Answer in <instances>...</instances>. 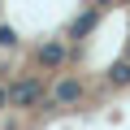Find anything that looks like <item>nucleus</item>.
<instances>
[{"instance_id": "nucleus-1", "label": "nucleus", "mask_w": 130, "mask_h": 130, "mask_svg": "<svg viewBox=\"0 0 130 130\" xmlns=\"http://www.w3.org/2000/svg\"><path fill=\"white\" fill-rule=\"evenodd\" d=\"M9 104H13V108H35V104H43V83H39V78H18V83H9Z\"/></svg>"}, {"instance_id": "nucleus-3", "label": "nucleus", "mask_w": 130, "mask_h": 130, "mask_svg": "<svg viewBox=\"0 0 130 130\" xmlns=\"http://www.w3.org/2000/svg\"><path fill=\"white\" fill-rule=\"evenodd\" d=\"M61 61H65V48H61V43H43V48H39V65H48V70H56Z\"/></svg>"}, {"instance_id": "nucleus-5", "label": "nucleus", "mask_w": 130, "mask_h": 130, "mask_svg": "<svg viewBox=\"0 0 130 130\" xmlns=\"http://www.w3.org/2000/svg\"><path fill=\"white\" fill-rule=\"evenodd\" d=\"M91 26H95V9L78 18V26H74V35H91Z\"/></svg>"}, {"instance_id": "nucleus-8", "label": "nucleus", "mask_w": 130, "mask_h": 130, "mask_svg": "<svg viewBox=\"0 0 130 130\" xmlns=\"http://www.w3.org/2000/svg\"><path fill=\"white\" fill-rule=\"evenodd\" d=\"M104 5H108V0H95V9H104Z\"/></svg>"}, {"instance_id": "nucleus-2", "label": "nucleus", "mask_w": 130, "mask_h": 130, "mask_svg": "<svg viewBox=\"0 0 130 130\" xmlns=\"http://www.w3.org/2000/svg\"><path fill=\"white\" fill-rule=\"evenodd\" d=\"M78 95H83L78 78H61V83H56V91H52V100H56V104H74Z\"/></svg>"}, {"instance_id": "nucleus-6", "label": "nucleus", "mask_w": 130, "mask_h": 130, "mask_svg": "<svg viewBox=\"0 0 130 130\" xmlns=\"http://www.w3.org/2000/svg\"><path fill=\"white\" fill-rule=\"evenodd\" d=\"M18 43V30L13 26H0V48H13Z\"/></svg>"}, {"instance_id": "nucleus-7", "label": "nucleus", "mask_w": 130, "mask_h": 130, "mask_svg": "<svg viewBox=\"0 0 130 130\" xmlns=\"http://www.w3.org/2000/svg\"><path fill=\"white\" fill-rule=\"evenodd\" d=\"M0 108H9V87H0Z\"/></svg>"}, {"instance_id": "nucleus-4", "label": "nucleus", "mask_w": 130, "mask_h": 130, "mask_svg": "<svg viewBox=\"0 0 130 130\" xmlns=\"http://www.w3.org/2000/svg\"><path fill=\"white\" fill-rule=\"evenodd\" d=\"M108 78H113L117 87H126V83H130V61H113V70H108Z\"/></svg>"}]
</instances>
